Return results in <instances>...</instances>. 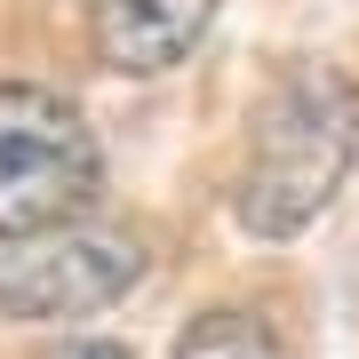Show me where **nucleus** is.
Here are the masks:
<instances>
[{
    "mask_svg": "<svg viewBox=\"0 0 359 359\" xmlns=\"http://www.w3.org/2000/svg\"><path fill=\"white\" fill-rule=\"evenodd\" d=\"M359 152V80L344 65H295L264 96L240 168V224L256 240H295L344 192Z\"/></svg>",
    "mask_w": 359,
    "mask_h": 359,
    "instance_id": "f257e3e1",
    "label": "nucleus"
},
{
    "mask_svg": "<svg viewBox=\"0 0 359 359\" xmlns=\"http://www.w3.org/2000/svg\"><path fill=\"white\" fill-rule=\"evenodd\" d=\"M104 184L96 128L56 88H0V240H40L72 224Z\"/></svg>",
    "mask_w": 359,
    "mask_h": 359,
    "instance_id": "f03ea898",
    "label": "nucleus"
},
{
    "mask_svg": "<svg viewBox=\"0 0 359 359\" xmlns=\"http://www.w3.org/2000/svg\"><path fill=\"white\" fill-rule=\"evenodd\" d=\"M144 280V248L128 231H88L56 224L40 240H16L0 256V311L8 320H72V311H104Z\"/></svg>",
    "mask_w": 359,
    "mask_h": 359,
    "instance_id": "7ed1b4c3",
    "label": "nucleus"
},
{
    "mask_svg": "<svg viewBox=\"0 0 359 359\" xmlns=\"http://www.w3.org/2000/svg\"><path fill=\"white\" fill-rule=\"evenodd\" d=\"M216 25V0H88V40L112 72H168L208 40Z\"/></svg>",
    "mask_w": 359,
    "mask_h": 359,
    "instance_id": "20e7f679",
    "label": "nucleus"
},
{
    "mask_svg": "<svg viewBox=\"0 0 359 359\" xmlns=\"http://www.w3.org/2000/svg\"><path fill=\"white\" fill-rule=\"evenodd\" d=\"M176 359H280V335H271L264 311L216 304V311H200V320L176 335Z\"/></svg>",
    "mask_w": 359,
    "mask_h": 359,
    "instance_id": "39448f33",
    "label": "nucleus"
},
{
    "mask_svg": "<svg viewBox=\"0 0 359 359\" xmlns=\"http://www.w3.org/2000/svg\"><path fill=\"white\" fill-rule=\"evenodd\" d=\"M48 359H136L128 344H56Z\"/></svg>",
    "mask_w": 359,
    "mask_h": 359,
    "instance_id": "423d86ee",
    "label": "nucleus"
},
{
    "mask_svg": "<svg viewBox=\"0 0 359 359\" xmlns=\"http://www.w3.org/2000/svg\"><path fill=\"white\" fill-rule=\"evenodd\" d=\"M351 295H359V256H351Z\"/></svg>",
    "mask_w": 359,
    "mask_h": 359,
    "instance_id": "0eeeda50",
    "label": "nucleus"
}]
</instances>
